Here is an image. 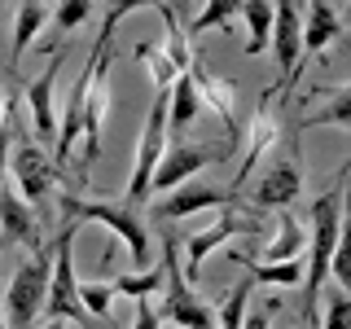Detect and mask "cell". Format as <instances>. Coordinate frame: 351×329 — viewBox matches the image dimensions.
I'll list each match as a JSON object with an SVG mask.
<instances>
[{
    "label": "cell",
    "mask_w": 351,
    "mask_h": 329,
    "mask_svg": "<svg viewBox=\"0 0 351 329\" xmlns=\"http://www.w3.org/2000/svg\"><path fill=\"white\" fill-rule=\"evenodd\" d=\"M44 22H49V5L44 0H22L18 5V18H14V49H9V62H22V53L31 49V40L44 31Z\"/></svg>",
    "instance_id": "7402d4cb"
},
{
    "label": "cell",
    "mask_w": 351,
    "mask_h": 329,
    "mask_svg": "<svg viewBox=\"0 0 351 329\" xmlns=\"http://www.w3.org/2000/svg\"><path fill=\"white\" fill-rule=\"evenodd\" d=\"M9 175H14L18 197L31 206L53 189V175L58 171H53V158L36 145V141H18V145L9 149Z\"/></svg>",
    "instance_id": "9c48e42d"
},
{
    "label": "cell",
    "mask_w": 351,
    "mask_h": 329,
    "mask_svg": "<svg viewBox=\"0 0 351 329\" xmlns=\"http://www.w3.org/2000/svg\"><path fill=\"white\" fill-rule=\"evenodd\" d=\"M141 5H162V0H110V14H106V27H101V36H97V40H114V27H119V22H123L128 14H136V9Z\"/></svg>",
    "instance_id": "1f68e13d"
},
{
    "label": "cell",
    "mask_w": 351,
    "mask_h": 329,
    "mask_svg": "<svg viewBox=\"0 0 351 329\" xmlns=\"http://www.w3.org/2000/svg\"><path fill=\"white\" fill-rule=\"evenodd\" d=\"M268 49L277 58V71H281V97L290 93L294 75H299V62H303V14L290 5V0H272V31H268Z\"/></svg>",
    "instance_id": "ba28073f"
},
{
    "label": "cell",
    "mask_w": 351,
    "mask_h": 329,
    "mask_svg": "<svg viewBox=\"0 0 351 329\" xmlns=\"http://www.w3.org/2000/svg\"><path fill=\"white\" fill-rule=\"evenodd\" d=\"M325 329H351V299H347V290L329 294V303H325Z\"/></svg>",
    "instance_id": "836d02e7"
},
{
    "label": "cell",
    "mask_w": 351,
    "mask_h": 329,
    "mask_svg": "<svg viewBox=\"0 0 351 329\" xmlns=\"http://www.w3.org/2000/svg\"><path fill=\"white\" fill-rule=\"evenodd\" d=\"M303 246H307V228L294 215H281L277 224H272V237L263 241L255 255H246V259H255V263H281V259H299Z\"/></svg>",
    "instance_id": "d6986e66"
},
{
    "label": "cell",
    "mask_w": 351,
    "mask_h": 329,
    "mask_svg": "<svg viewBox=\"0 0 351 329\" xmlns=\"http://www.w3.org/2000/svg\"><path fill=\"white\" fill-rule=\"evenodd\" d=\"M58 71H62V58H53L49 71L27 84V110H31V119H36V136L40 141L58 136V110H53V84H58Z\"/></svg>",
    "instance_id": "e0dca14e"
},
{
    "label": "cell",
    "mask_w": 351,
    "mask_h": 329,
    "mask_svg": "<svg viewBox=\"0 0 351 329\" xmlns=\"http://www.w3.org/2000/svg\"><path fill=\"white\" fill-rule=\"evenodd\" d=\"M233 197V189H219V184H176L162 202H154V219H184L206 211V206H228Z\"/></svg>",
    "instance_id": "4fadbf2b"
},
{
    "label": "cell",
    "mask_w": 351,
    "mask_h": 329,
    "mask_svg": "<svg viewBox=\"0 0 351 329\" xmlns=\"http://www.w3.org/2000/svg\"><path fill=\"white\" fill-rule=\"evenodd\" d=\"M237 14H241V0H206L202 14H197L184 31H189V36H197V31H211V27L215 31H233V18Z\"/></svg>",
    "instance_id": "4316f807"
},
{
    "label": "cell",
    "mask_w": 351,
    "mask_h": 329,
    "mask_svg": "<svg viewBox=\"0 0 351 329\" xmlns=\"http://www.w3.org/2000/svg\"><path fill=\"white\" fill-rule=\"evenodd\" d=\"M0 228H5V233H0V246H5V241H22L27 250H40L44 246L36 211H31V206L9 189V180L0 184Z\"/></svg>",
    "instance_id": "9a60e30c"
},
{
    "label": "cell",
    "mask_w": 351,
    "mask_h": 329,
    "mask_svg": "<svg viewBox=\"0 0 351 329\" xmlns=\"http://www.w3.org/2000/svg\"><path fill=\"white\" fill-rule=\"evenodd\" d=\"M0 329H5V316H0Z\"/></svg>",
    "instance_id": "74e56055"
},
{
    "label": "cell",
    "mask_w": 351,
    "mask_h": 329,
    "mask_svg": "<svg viewBox=\"0 0 351 329\" xmlns=\"http://www.w3.org/2000/svg\"><path fill=\"white\" fill-rule=\"evenodd\" d=\"M250 294H255V281H237L233 290L224 294V303H219L215 312V329H241V321H246V307H250Z\"/></svg>",
    "instance_id": "484cf974"
},
{
    "label": "cell",
    "mask_w": 351,
    "mask_h": 329,
    "mask_svg": "<svg viewBox=\"0 0 351 329\" xmlns=\"http://www.w3.org/2000/svg\"><path fill=\"white\" fill-rule=\"evenodd\" d=\"M316 97H325V106H316L307 119H299V127H338L351 136V84H329L316 88Z\"/></svg>",
    "instance_id": "ffe728a7"
},
{
    "label": "cell",
    "mask_w": 351,
    "mask_h": 329,
    "mask_svg": "<svg viewBox=\"0 0 351 329\" xmlns=\"http://www.w3.org/2000/svg\"><path fill=\"white\" fill-rule=\"evenodd\" d=\"M312 259L303 263V285H307V312H312L316 294L329 277V259H334L338 241H343V180H334L329 189L312 202Z\"/></svg>",
    "instance_id": "6da1fadb"
},
{
    "label": "cell",
    "mask_w": 351,
    "mask_h": 329,
    "mask_svg": "<svg viewBox=\"0 0 351 329\" xmlns=\"http://www.w3.org/2000/svg\"><path fill=\"white\" fill-rule=\"evenodd\" d=\"M62 215L75 219V224H84V219L106 224L110 233L128 246V255L136 259V263L149 259V228L141 224V215L128 211L123 202H84V197H75V193H62Z\"/></svg>",
    "instance_id": "5b68a950"
},
{
    "label": "cell",
    "mask_w": 351,
    "mask_h": 329,
    "mask_svg": "<svg viewBox=\"0 0 351 329\" xmlns=\"http://www.w3.org/2000/svg\"><path fill=\"white\" fill-rule=\"evenodd\" d=\"M338 36H343V18H338V9L329 5V0H307V18H303V53H307V58L325 53Z\"/></svg>",
    "instance_id": "ac0fdd59"
},
{
    "label": "cell",
    "mask_w": 351,
    "mask_h": 329,
    "mask_svg": "<svg viewBox=\"0 0 351 329\" xmlns=\"http://www.w3.org/2000/svg\"><path fill=\"white\" fill-rule=\"evenodd\" d=\"M189 80H193V88H197V101L211 106L215 114L224 119L228 136L237 141V88H233V80H215V75H206L197 62L189 66Z\"/></svg>",
    "instance_id": "2e32d148"
},
{
    "label": "cell",
    "mask_w": 351,
    "mask_h": 329,
    "mask_svg": "<svg viewBox=\"0 0 351 329\" xmlns=\"http://www.w3.org/2000/svg\"><path fill=\"white\" fill-rule=\"evenodd\" d=\"M44 329H66V321H49V325H44Z\"/></svg>",
    "instance_id": "8d00e7d4"
},
{
    "label": "cell",
    "mask_w": 351,
    "mask_h": 329,
    "mask_svg": "<svg viewBox=\"0 0 351 329\" xmlns=\"http://www.w3.org/2000/svg\"><path fill=\"white\" fill-rule=\"evenodd\" d=\"M219 162V154L211 145H167L158 158V167L149 175V193L154 189H176V184H184L189 175H197L202 167H211Z\"/></svg>",
    "instance_id": "8fae6325"
},
{
    "label": "cell",
    "mask_w": 351,
    "mask_h": 329,
    "mask_svg": "<svg viewBox=\"0 0 351 329\" xmlns=\"http://www.w3.org/2000/svg\"><path fill=\"white\" fill-rule=\"evenodd\" d=\"M132 329H162V321L154 316V303L149 299H136V321H132Z\"/></svg>",
    "instance_id": "e575fe53"
},
{
    "label": "cell",
    "mask_w": 351,
    "mask_h": 329,
    "mask_svg": "<svg viewBox=\"0 0 351 329\" xmlns=\"http://www.w3.org/2000/svg\"><path fill=\"white\" fill-rule=\"evenodd\" d=\"M80 307H84L88 316H106V321H110L114 285H106V281H80Z\"/></svg>",
    "instance_id": "f546056e"
},
{
    "label": "cell",
    "mask_w": 351,
    "mask_h": 329,
    "mask_svg": "<svg viewBox=\"0 0 351 329\" xmlns=\"http://www.w3.org/2000/svg\"><path fill=\"white\" fill-rule=\"evenodd\" d=\"M136 62L149 71V80L158 84V93H162V88H171L176 80H180V75H176V66L167 62V53H162L158 44H136Z\"/></svg>",
    "instance_id": "f1b7e54d"
},
{
    "label": "cell",
    "mask_w": 351,
    "mask_h": 329,
    "mask_svg": "<svg viewBox=\"0 0 351 329\" xmlns=\"http://www.w3.org/2000/svg\"><path fill=\"white\" fill-rule=\"evenodd\" d=\"M162 149H167V88L154 97L149 119H145V127H141V141H136V167H132V175H128V197H123L128 211H136V206L149 197V175H154V167H158Z\"/></svg>",
    "instance_id": "8992f818"
},
{
    "label": "cell",
    "mask_w": 351,
    "mask_h": 329,
    "mask_svg": "<svg viewBox=\"0 0 351 329\" xmlns=\"http://www.w3.org/2000/svg\"><path fill=\"white\" fill-rule=\"evenodd\" d=\"M272 97H277V88H268V93L259 97V110H255V119H250V141H246V158H241V167H237V184H246V175L281 145V123L272 119Z\"/></svg>",
    "instance_id": "5bb4252c"
},
{
    "label": "cell",
    "mask_w": 351,
    "mask_h": 329,
    "mask_svg": "<svg viewBox=\"0 0 351 329\" xmlns=\"http://www.w3.org/2000/svg\"><path fill=\"white\" fill-rule=\"evenodd\" d=\"M162 290V259L154 268H141V272H123L114 281V294H132V299H149V294Z\"/></svg>",
    "instance_id": "83f0119b"
},
{
    "label": "cell",
    "mask_w": 351,
    "mask_h": 329,
    "mask_svg": "<svg viewBox=\"0 0 351 329\" xmlns=\"http://www.w3.org/2000/svg\"><path fill=\"white\" fill-rule=\"evenodd\" d=\"M75 233H80V224L66 219L62 237L53 241L49 294H44V316L49 321H88V312L80 307V277H75Z\"/></svg>",
    "instance_id": "277c9868"
},
{
    "label": "cell",
    "mask_w": 351,
    "mask_h": 329,
    "mask_svg": "<svg viewBox=\"0 0 351 329\" xmlns=\"http://www.w3.org/2000/svg\"><path fill=\"white\" fill-rule=\"evenodd\" d=\"M237 18H246V31H250V40H246V53H268V31H272V0H241V14Z\"/></svg>",
    "instance_id": "d4e9b609"
},
{
    "label": "cell",
    "mask_w": 351,
    "mask_h": 329,
    "mask_svg": "<svg viewBox=\"0 0 351 329\" xmlns=\"http://www.w3.org/2000/svg\"><path fill=\"white\" fill-rule=\"evenodd\" d=\"M241 268H246V277L255 285H303V259H281V263H255L246 255H233Z\"/></svg>",
    "instance_id": "603a6c76"
},
{
    "label": "cell",
    "mask_w": 351,
    "mask_h": 329,
    "mask_svg": "<svg viewBox=\"0 0 351 329\" xmlns=\"http://www.w3.org/2000/svg\"><path fill=\"white\" fill-rule=\"evenodd\" d=\"M49 268H53V246H40L14 272L9 294H5V329H31L36 325V316L44 312V294H49Z\"/></svg>",
    "instance_id": "3957f363"
},
{
    "label": "cell",
    "mask_w": 351,
    "mask_h": 329,
    "mask_svg": "<svg viewBox=\"0 0 351 329\" xmlns=\"http://www.w3.org/2000/svg\"><path fill=\"white\" fill-rule=\"evenodd\" d=\"M0 5H5V0H0Z\"/></svg>",
    "instance_id": "f35d334b"
},
{
    "label": "cell",
    "mask_w": 351,
    "mask_h": 329,
    "mask_svg": "<svg viewBox=\"0 0 351 329\" xmlns=\"http://www.w3.org/2000/svg\"><path fill=\"white\" fill-rule=\"evenodd\" d=\"M106 114H110V53H101L93 80H88L84 106H80V167H93L97 154H101V132H106Z\"/></svg>",
    "instance_id": "52a82bcc"
},
{
    "label": "cell",
    "mask_w": 351,
    "mask_h": 329,
    "mask_svg": "<svg viewBox=\"0 0 351 329\" xmlns=\"http://www.w3.org/2000/svg\"><path fill=\"white\" fill-rule=\"evenodd\" d=\"M9 149H14V97L0 101V184L9 180Z\"/></svg>",
    "instance_id": "4dcf8cb0"
},
{
    "label": "cell",
    "mask_w": 351,
    "mask_h": 329,
    "mask_svg": "<svg viewBox=\"0 0 351 329\" xmlns=\"http://www.w3.org/2000/svg\"><path fill=\"white\" fill-rule=\"evenodd\" d=\"M334 5H338V0H334Z\"/></svg>",
    "instance_id": "ab89813d"
},
{
    "label": "cell",
    "mask_w": 351,
    "mask_h": 329,
    "mask_svg": "<svg viewBox=\"0 0 351 329\" xmlns=\"http://www.w3.org/2000/svg\"><path fill=\"white\" fill-rule=\"evenodd\" d=\"M88 14H93V0H58V27L62 31H75V27H84Z\"/></svg>",
    "instance_id": "d6a6232c"
},
{
    "label": "cell",
    "mask_w": 351,
    "mask_h": 329,
    "mask_svg": "<svg viewBox=\"0 0 351 329\" xmlns=\"http://www.w3.org/2000/svg\"><path fill=\"white\" fill-rule=\"evenodd\" d=\"M202 114V101H197V88L189 80V71L180 75L171 88H167V141L171 136H184L193 127V119Z\"/></svg>",
    "instance_id": "44dd1931"
},
{
    "label": "cell",
    "mask_w": 351,
    "mask_h": 329,
    "mask_svg": "<svg viewBox=\"0 0 351 329\" xmlns=\"http://www.w3.org/2000/svg\"><path fill=\"white\" fill-rule=\"evenodd\" d=\"M241 329H268V316H263V312H250V307H246V321H241Z\"/></svg>",
    "instance_id": "d590c367"
},
{
    "label": "cell",
    "mask_w": 351,
    "mask_h": 329,
    "mask_svg": "<svg viewBox=\"0 0 351 329\" xmlns=\"http://www.w3.org/2000/svg\"><path fill=\"white\" fill-rule=\"evenodd\" d=\"M250 219H241V215H219L211 228H197V233L184 241V263H180V277L184 281H197V272H202V259L211 255V250H219L224 241H233L241 233H250Z\"/></svg>",
    "instance_id": "7c38bea8"
},
{
    "label": "cell",
    "mask_w": 351,
    "mask_h": 329,
    "mask_svg": "<svg viewBox=\"0 0 351 329\" xmlns=\"http://www.w3.org/2000/svg\"><path fill=\"white\" fill-rule=\"evenodd\" d=\"M162 303L154 307L158 321H167L176 329H215V316L197 294L189 290V281L180 277V263H176V241H162Z\"/></svg>",
    "instance_id": "7a4b0ae2"
},
{
    "label": "cell",
    "mask_w": 351,
    "mask_h": 329,
    "mask_svg": "<svg viewBox=\"0 0 351 329\" xmlns=\"http://www.w3.org/2000/svg\"><path fill=\"white\" fill-rule=\"evenodd\" d=\"M158 14H162V27H167V44H162V53H167V62L176 66V75H184L197 62L193 49H189V31H184V22L176 18L171 5H158Z\"/></svg>",
    "instance_id": "cb8c5ba5"
},
{
    "label": "cell",
    "mask_w": 351,
    "mask_h": 329,
    "mask_svg": "<svg viewBox=\"0 0 351 329\" xmlns=\"http://www.w3.org/2000/svg\"><path fill=\"white\" fill-rule=\"evenodd\" d=\"M303 189V167H299V158H294V141L285 145H277V154L268 158V167L259 171V180H255V202L259 206H290L294 197H299Z\"/></svg>",
    "instance_id": "30bf717a"
}]
</instances>
